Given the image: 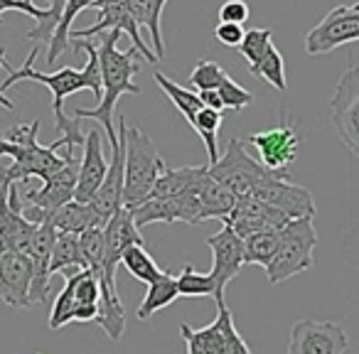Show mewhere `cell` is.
I'll return each instance as SVG.
<instances>
[{"label": "cell", "instance_id": "obj_29", "mask_svg": "<svg viewBox=\"0 0 359 354\" xmlns=\"http://www.w3.org/2000/svg\"><path fill=\"white\" fill-rule=\"evenodd\" d=\"M121 264H123V268L128 271L135 280H140V283L150 285L163 275V271L158 268L153 256L145 251V246H130V249H126L123 256H121Z\"/></svg>", "mask_w": 359, "mask_h": 354}, {"label": "cell", "instance_id": "obj_30", "mask_svg": "<svg viewBox=\"0 0 359 354\" xmlns=\"http://www.w3.org/2000/svg\"><path fill=\"white\" fill-rule=\"evenodd\" d=\"M192 128L197 130V135L202 138L207 148V158L210 163L207 165H215L219 160V148H217V135H219V128H222V111H215V109H202L200 114L192 118Z\"/></svg>", "mask_w": 359, "mask_h": 354}, {"label": "cell", "instance_id": "obj_42", "mask_svg": "<svg viewBox=\"0 0 359 354\" xmlns=\"http://www.w3.org/2000/svg\"><path fill=\"white\" fill-rule=\"evenodd\" d=\"M11 153H13V145L8 143L3 135H0V158H3V155H8V158H11Z\"/></svg>", "mask_w": 359, "mask_h": 354}, {"label": "cell", "instance_id": "obj_14", "mask_svg": "<svg viewBox=\"0 0 359 354\" xmlns=\"http://www.w3.org/2000/svg\"><path fill=\"white\" fill-rule=\"evenodd\" d=\"M118 145L114 150V158L109 163V172H106L104 182L96 190L94 200L89 202L91 210L96 212L101 226H106V222L123 210V175H126V121L123 116H118Z\"/></svg>", "mask_w": 359, "mask_h": 354}, {"label": "cell", "instance_id": "obj_38", "mask_svg": "<svg viewBox=\"0 0 359 354\" xmlns=\"http://www.w3.org/2000/svg\"><path fill=\"white\" fill-rule=\"evenodd\" d=\"M251 11L246 6V0H226L224 6L219 8V22H236V25H244L249 20Z\"/></svg>", "mask_w": 359, "mask_h": 354}, {"label": "cell", "instance_id": "obj_11", "mask_svg": "<svg viewBox=\"0 0 359 354\" xmlns=\"http://www.w3.org/2000/svg\"><path fill=\"white\" fill-rule=\"evenodd\" d=\"M207 246L212 249V280H215V300L217 308H222L224 303V290L231 280L239 275V271L246 266V251H244V239L236 236V231L229 224L222 226L217 234H212L207 239Z\"/></svg>", "mask_w": 359, "mask_h": 354}, {"label": "cell", "instance_id": "obj_2", "mask_svg": "<svg viewBox=\"0 0 359 354\" xmlns=\"http://www.w3.org/2000/svg\"><path fill=\"white\" fill-rule=\"evenodd\" d=\"M121 32L111 30L99 40V64H101V101L96 109H74V118H94L104 125V135L109 138V145H118V130H116V104L123 94L138 96L140 86L133 81V76L140 72V60L135 47L118 50L116 40Z\"/></svg>", "mask_w": 359, "mask_h": 354}, {"label": "cell", "instance_id": "obj_24", "mask_svg": "<svg viewBox=\"0 0 359 354\" xmlns=\"http://www.w3.org/2000/svg\"><path fill=\"white\" fill-rule=\"evenodd\" d=\"M180 298L177 293V278H175L172 273H168V271H163V275H160L155 283L148 285V293H145L143 303L138 305V320H150L155 313H160V310H165L168 305H172L175 300Z\"/></svg>", "mask_w": 359, "mask_h": 354}, {"label": "cell", "instance_id": "obj_16", "mask_svg": "<svg viewBox=\"0 0 359 354\" xmlns=\"http://www.w3.org/2000/svg\"><path fill=\"white\" fill-rule=\"evenodd\" d=\"M104 239H106V259H104V278H101V283H106L111 290L118 293V288H116V266L121 264V256L130 246H145L140 229L135 226L133 217H130V212L126 207L106 222Z\"/></svg>", "mask_w": 359, "mask_h": 354}, {"label": "cell", "instance_id": "obj_4", "mask_svg": "<svg viewBox=\"0 0 359 354\" xmlns=\"http://www.w3.org/2000/svg\"><path fill=\"white\" fill-rule=\"evenodd\" d=\"M165 160L160 158L153 138L143 128H126V175H123V207L140 205L148 200L158 177L165 172Z\"/></svg>", "mask_w": 359, "mask_h": 354}, {"label": "cell", "instance_id": "obj_25", "mask_svg": "<svg viewBox=\"0 0 359 354\" xmlns=\"http://www.w3.org/2000/svg\"><path fill=\"white\" fill-rule=\"evenodd\" d=\"M96 0H65V6H62V15H60V25H57L55 35L50 40V50H47V64L55 67L57 60H60L62 52L69 47V35H72V22L74 18L79 15L81 11L86 8H94Z\"/></svg>", "mask_w": 359, "mask_h": 354}, {"label": "cell", "instance_id": "obj_5", "mask_svg": "<svg viewBox=\"0 0 359 354\" xmlns=\"http://www.w3.org/2000/svg\"><path fill=\"white\" fill-rule=\"evenodd\" d=\"M318 246V231L310 217L305 219H290L280 229L278 249H276L273 261L269 264V283L278 285L290 280L293 275L313 268V251Z\"/></svg>", "mask_w": 359, "mask_h": 354}, {"label": "cell", "instance_id": "obj_21", "mask_svg": "<svg viewBox=\"0 0 359 354\" xmlns=\"http://www.w3.org/2000/svg\"><path fill=\"white\" fill-rule=\"evenodd\" d=\"M165 3H168V0H126V6L133 13L135 22L148 27L150 42H153L155 57H158V60H165V40H163V27H160Z\"/></svg>", "mask_w": 359, "mask_h": 354}, {"label": "cell", "instance_id": "obj_6", "mask_svg": "<svg viewBox=\"0 0 359 354\" xmlns=\"http://www.w3.org/2000/svg\"><path fill=\"white\" fill-rule=\"evenodd\" d=\"M217 320L202 329L180 325V334L187 344V354H251L249 344L234 327V318L226 305L217 308Z\"/></svg>", "mask_w": 359, "mask_h": 354}, {"label": "cell", "instance_id": "obj_13", "mask_svg": "<svg viewBox=\"0 0 359 354\" xmlns=\"http://www.w3.org/2000/svg\"><path fill=\"white\" fill-rule=\"evenodd\" d=\"M244 145H254L256 153H259V163L266 170H273V172H288V165L298 155L300 138L295 133L293 123L288 118L280 125L269 130H261V133H251L249 138H244Z\"/></svg>", "mask_w": 359, "mask_h": 354}, {"label": "cell", "instance_id": "obj_33", "mask_svg": "<svg viewBox=\"0 0 359 354\" xmlns=\"http://www.w3.org/2000/svg\"><path fill=\"white\" fill-rule=\"evenodd\" d=\"M249 72L254 76H261L264 81H269L273 89H278V91L288 89V81H285V62H283V55H280L276 47H271L269 55L256 67H249Z\"/></svg>", "mask_w": 359, "mask_h": 354}, {"label": "cell", "instance_id": "obj_32", "mask_svg": "<svg viewBox=\"0 0 359 354\" xmlns=\"http://www.w3.org/2000/svg\"><path fill=\"white\" fill-rule=\"evenodd\" d=\"M175 278H177L180 298H207V295L215 298V280H212V275L200 273L190 264L182 268V273L175 275Z\"/></svg>", "mask_w": 359, "mask_h": 354}, {"label": "cell", "instance_id": "obj_26", "mask_svg": "<svg viewBox=\"0 0 359 354\" xmlns=\"http://www.w3.org/2000/svg\"><path fill=\"white\" fill-rule=\"evenodd\" d=\"M155 79V84L160 86V89L168 94V99L175 104V109L180 111V114L185 116V121L187 123H192V118H195L197 114H200L202 109H205V104H202V99H200V94H195V91H190V89H185V86H180V84H175L170 76H165V74H155L153 76Z\"/></svg>", "mask_w": 359, "mask_h": 354}, {"label": "cell", "instance_id": "obj_36", "mask_svg": "<svg viewBox=\"0 0 359 354\" xmlns=\"http://www.w3.org/2000/svg\"><path fill=\"white\" fill-rule=\"evenodd\" d=\"M72 313H74V290H72V280L65 278V288L60 290V295L55 298V305H52L50 327L60 329V327H65V325H69Z\"/></svg>", "mask_w": 359, "mask_h": 354}, {"label": "cell", "instance_id": "obj_20", "mask_svg": "<svg viewBox=\"0 0 359 354\" xmlns=\"http://www.w3.org/2000/svg\"><path fill=\"white\" fill-rule=\"evenodd\" d=\"M52 226H55L60 234L79 236V234H84V231L101 226V222H99V217H96V212L91 210V205H81V202L72 200L52 215Z\"/></svg>", "mask_w": 359, "mask_h": 354}, {"label": "cell", "instance_id": "obj_19", "mask_svg": "<svg viewBox=\"0 0 359 354\" xmlns=\"http://www.w3.org/2000/svg\"><path fill=\"white\" fill-rule=\"evenodd\" d=\"M101 130H89L84 138V158L79 163V177H76V190L74 200L81 205H89L94 200L96 190L104 182L106 172H109V160L104 155V143H101Z\"/></svg>", "mask_w": 359, "mask_h": 354}, {"label": "cell", "instance_id": "obj_27", "mask_svg": "<svg viewBox=\"0 0 359 354\" xmlns=\"http://www.w3.org/2000/svg\"><path fill=\"white\" fill-rule=\"evenodd\" d=\"M200 168H175V170H165L163 175L155 182L153 192L148 197L153 200H170V197H180L182 192H187V187L192 185V180L197 177Z\"/></svg>", "mask_w": 359, "mask_h": 354}, {"label": "cell", "instance_id": "obj_39", "mask_svg": "<svg viewBox=\"0 0 359 354\" xmlns=\"http://www.w3.org/2000/svg\"><path fill=\"white\" fill-rule=\"evenodd\" d=\"M244 35H246L244 27L236 25V22H219V25L215 27V37L224 47H239Z\"/></svg>", "mask_w": 359, "mask_h": 354}, {"label": "cell", "instance_id": "obj_10", "mask_svg": "<svg viewBox=\"0 0 359 354\" xmlns=\"http://www.w3.org/2000/svg\"><path fill=\"white\" fill-rule=\"evenodd\" d=\"M332 123L339 140L352 155L359 158V64L349 67L337 81V89L330 101Z\"/></svg>", "mask_w": 359, "mask_h": 354}, {"label": "cell", "instance_id": "obj_23", "mask_svg": "<svg viewBox=\"0 0 359 354\" xmlns=\"http://www.w3.org/2000/svg\"><path fill=\"white\" fill-rule=\"evenodd\" d=\"M84 268H86V261H84V256H81L79 236L60 234V231H57V241H55V249H52V259H50V275H55V273L72 275Z\"/></svg>", "mask_w": 359, "mask_h": 354}, {"label": "cell", "instance_id": "obj_3", "mask_svg": "<svg viewBox=\"0 0 359 354\" xmlns=\"http://www.w3.org/2000/svg\"><path fill=\"white\" fill-rule=\"evenodd\" d=\"M37 128H40V118H35L32 123L13 125L3 135L13 145V153H11L13 165L0 168V177L8 180L11 185H15V182L22 185L30 177H40L45 182L65 168L67 158L57 155V150L52 145H42L37 140Z\"/></svg>", "mask_w": 359, "mask_h": 354}, {"label": "cell", "instance_id": "obj_22", "mask_svg": "<svg viewBox=\"0 0 359 354\" xmlns=\"http://www.w3.org/2000/svg\"><path fill=\"white\" fill-rule=\"evenodd\" d=\"M236 205V195H231L224 185L215 180L210 175V168H207L205 180H202V222L205 219H222L231 215Z\"/></svg>", "mask_w": 359, "mask_h": 354}, {"label": "cell", "instance_id": "obj_17", "mask_svg": "<svg viewBox=\"0 0 359 354\" xmlns=\"http://www.w3.org/2000/svg\"><path fill=\"white\" fill-rule=\"evenodd\" d=\"M288 222H290L288 217L276 210V207H271L269 202L259 200L254 195H244V197H236L234 210L224 219V224H229L239 239H246V236L256 234V231L283 229Z\"/></svg>", "mask_w": 359, "mask_h": 354}, {"label": "cell", "instance_id": "obj_37", "mask_svg": "<svg viewBox=\"0 0 359 354\" xmlns=\"http://www.w3.org/2000/svg\"><path fill=\"white\" fill-rule=\"evenodd\" d=\"M217 94H219L224 109H229V111H244L246 106L254 101V94H251L249 89H244V86L236 84L231 76H226V79L222 81L219 89H217Z\"/></svg>", "mask_w": 359, "mask_h": 354}, {"label": "cell", "instance_id": "obj_9", "mask_svg": "<svg viewBox=\"0 0 359 354\" xmlns=\"http://www.w3.org/2000/svg\"><path fill=\"white\" fill-rule=\"evenodd\" d=\"M251 195L269 202L271 207L283 212L288 219H305V217L315 219V212H318L315 210L313 195L305 187L290 182L288 172H273V170H269L259 180V185L254 187Z\"/></svg>", "mask_w": 359, "mask_h": 354}, {"label": "cell", "instance_id": "obj_12", "mask_svg": "<svg viewBox=\"0 0 359 354\" xmlns=\"http://www.w3.org/2000/svg\"><path fill=\"white\" fill-rule=\"evenodd\" d=\"M347 329L332 320H298L290 327L288 354H344Z\"/></svg>", "mask_w": 359, "mask_h": 354}, {"label": "cell", "instance_id": "obj_35", "mask_svg": "<svg viewBox=\"0 0 359 354\" xmlns=\"http://www.w3.org/2000/svg\"><path fill=\"white\" fill-rule=\"evenodd\" d=\"M226 72L222 69L217 62H212V60H202L200 64L192 69V74H190V84L195 86L197 91H217L219 89V84L226 79Z\"/></svg>", "mask_w": 359, "mask_h": 354}, {"label": "cell", "instance_id": "obj_34", "mask_svg": "<svg viewBox=\"0 0 359 354\" xmlns=\"http://www.w3.org/2000/svg\"><path fill=\"white\" fill-rule=\"evenodd\" d=\"M271 37H273V32L266 30V27L264 30L254 27V30H249L244 35V40H241V45H239V52L244 55V60L249 62V67H256L266 55H269V50L273 47Z\"/></svg>", "mask_w": 359, "mask_h": 354}, {"label": "cell", "instance_id": "obj_41", "mask_svg": "<svg viewBox=\"0 0 359 354\" xmlns=\"http://www.w3.org/2000/svg\"><path fill=\"white\" fill-rule=\"evenodd\" d=\"M202 99V104L207 106V109H215V111H224V104H222L219 94L217 91H197Z\"/></svg>", "mask_w": 359, "mask_h": 354}, {"label": "cell", "instance_id": "obj_18", "mask_svg": "<svg viewBox=\"0 0 359 354\" xmlns=\"http://www.w3.org/2000/svg\"><path fill=\"white\" fill-rule=\"evenodd\" d=\"M32 288V261L18 251L0 254V300L13 308H27Z\"/></svg>", "mask_w": 359, "mask_h": 354}, {"label": "cell", "instance_id": "obj_8", "mask_svg": "<svg viewBox=\"0 0 359 354\" xmlns=\"http://www.w3.org/2000/svg\"><path fill=\"white\" fill-rule=\"evenodd\" d=\"M359 40V3L337 6L305 35V52L310 57L327 55L339 45Z\"/></svg>", "mask_w": 359, "mask_h": 354}, {"label": "cell", "instance_id": "obj_7", "mask_svg": "<svg viewBox=\"0 0 359 354\" xmlns=\"http://www.w3.org/2000/svg\"><path fill=\"white\" fill-rule=\"evenodd\" d=\"M207 168H210L212 177L236 197L251 195L261 177L269 172L259 160L246 153L244 140L239 138H231L226 143L224 155H219V160L215 165H207Z\"/></svg>", "mask_w": 359, "mask_h": 354}, {"label": "cell", "instance_id": "obj_40", "mask_svg": "<svg viewBox=\"0 0 359 354\" xmlns=\"http://www.w3.org/2000/svg\"><path fill=\"white\" fill-rule=\"evenodd\" d=\"M0 69H6L8 74H11V72H13L11 62L6 60V47H0ZM0 106H3V109H8V111L15 109V104H13L11 99H6V94H3V91H0Z\"/></svg>", "mask_w": 359, "mask_h": 354}, {"label": "cell", "instance_id": "obj_28", "mask_svg": "<svg viewBox=\"0 0 359 354\" xmlns=\"http://www.w3.org/2000/svg\"><path fill=\"white\" fill-rule=\"evenodd\" d=\"M278 239H280V229H266L246 236L244 239L246 264H256L269 268V264L276 256V249H278Z\"/></svg>", "mask_w": 359, "mask_h": 354}, {"label": "cell", "instance_id": "obj_1", "mask_svg": "<svg viewBox=\"0 0 359 354\" xmlns=\"http://www.w3.org/2000/svg\"><path fill=\"white\" fill-rule=\"evenodd\" d=\"M69 45L74 47L76 52L84 50L86 52V64L84 69H72V67H62V69L52 72V74H45V72L35 69V60L40 55V47H32V52L27 55L25 64L20 69H13L8 74V79L3 81L0 91L6 94V89L20 84V81H35V84H42L52 91V111H55V130L60 133V138L55 143H50L55 150L60 148H76L81 145L84 148V138L79 130L81 118H74V116L65 114V99L69 94H76L81 89H91L96 96V101H101V64H99V45L89 40H69Z\"/></svg>", "mask_w": 359, "mask_h": 354}, {"label": "cell", "instance_id": "obj_15", "mask_svg": "<svg viewBox=\"0 0 359 354\" xmlns=\"http://www.w3.org/2000/svg\"><path fill=\"white\" fill-rule=\"evenodd\" d=\"M99 15H96V22L91 27H86V30H74L69 35V40H89V37H99L101 32H123V35L130 37V42H133V47L138 50V55L143 57L148 64H155L158 62V57H155V52L148 50V45L143 42V37H140L138 32V22H135L133 13L128 11V6L123 3H109V6H99L94 8Z\"/></svg>", "mask_w": 359, "mask_h": 354}, {"label": "cell", "instance_id": "obj_31", "mask_svg": "<svg viewBox=\"0 0 359 354\" xmlns=\"http://www.w3.org/2000/svg\"><path fill=\"white\" fill-rule=\"evenodd\" d=\"M81 256L86 261V268L94 271L96 278H104V259H106V239H104V226H96L84 234H79Z\"/></svg>", "mask_w": 359, "mask_h": 354}]
</instances>
